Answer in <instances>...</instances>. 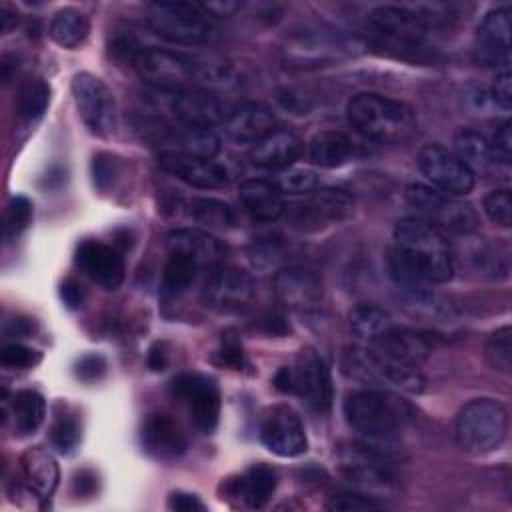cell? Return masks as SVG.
I'll return each instance as SVG.
<instances>
[{"label":"cell","instance_id":"1","mask_svg":"<svg viewBox=\"0 0 512 512\" xmlns=\"http://www.w3.org/2000/svg\"><path fill=\"white\" fill-rule=\"evenodd\" d=\"M388 264L402 284H442L454 274V254L446 234L418 216L396 224Z\"/></svg>","mask_w":512,"mask_h":512},{"label":"cell","instance_id":"2","mask_svg":"<svg viewBox=\"0 0 512 512\" xmlns=\"http://www.w3.org/2000/svg\"><path fill=\"white\" fill-rule=\"evenodd\" d=\"M346 422L372 444L390 442L412 418V406L384 388L354 390L344 400Z\"/></svg>","mask_w":512,"mask_h":512},{"label":"cell","instance_id":"3","mask_svg":"<svg viewBox=\"0 0 512 512\" xmlns=\"http://www.w3.org/2000/svg\"><path fill=\"white\" fill-rule=\"evenodd\" d=\"M346 118L356 132L380 144H400L416 132L412 108L376 92L354 94L346 104Z\"/></svg>","mask_w":512,"mask_h":512},{"label":"cell","instance_id":"4","mask_svg":"<svg viewBox=\"0 0 512 512\" xmlns=\"http://www.w3.org/2000/svg\"><path fill=\"white\" fill-rule=\"evenodd\" d=\"M336 462L342 476L360 492L384 496L396 490L394 466L384 450L372 442H348L338 446Z\"/></svg>","mask_w":512,"mask_h":512},{"label":"cell","instance_id":"5","mask_svg":"<svg viewBox=\"0 0 512 512\" xmlns=\"http://www.w3.org/2000/svg\"><path fill=\"white\" fill-rule=\"evenodd\" d=\"M508 432V412L494 398H474L456 416V440L468 454L496 450Z\"/></svg>","mask_w":512,"mask_h":512},{"label":"cell","instance_id":"6","mask_svg":"<svg viewBox=\"0 0 512 512\" xmlns=\"http://www.w3.org/2000/svg\"><path fill=\"white\" fill-rule=\"evenodd\" d=\"M340 366L348 378L360 384H366L370 388L394 386L402 392L420 394L426 384L420 368H410V366L384 360L364 344L344 348Z\"/></svg>","mask_w":512,"mask_h":512},{"label":"cell","instance_id":"7","mask_svg":"<svg viewBox=\"0 0 512 512\" xmlns=\"http://www.w3.org/2000/svg\"><path fill=\"white\" fill-rule=\"evenodd\" d=\"M146 20L154 34L174 44H204L214 36V22L198 2H152Z\"/></svg>","mask_w":512,"mask_h":512},{"label":"cell","instance_id":"8","mask_svg":"<svg viewBox=\"0 0 512 512\" xmlns=\"http://www.w3.org/2000/svg\"><path fill=\"white\" fill-rule=\"evenodd\" d=\"M406 200L416 210L418 218L426 220L440 232L468 234L478 228V214L472 204L440 192L426 184H410L406 188Z\"/></svg>","mask_w":512,"mask_h":512},{"label":"cell","instance_id":"9","mask_svg":"<svg viewBox=\"0 0 512 512\" xmlns=\"http://www.w3.org/2000/svg\"><path fill=\"white\" fill-rule=\"evenodd\" d=\"M368 26L384 48L420 50L430 18L420 8L382 4L368 14Z\"/></svg>","mask_w":512,"mask_h":512},{"label":"cell","instance_id":"10","mask_svg":"<svg viewBox=\"0 0 512 512\" xmlns=\"http://www.w3.org/2000/svg\"><path fill=\"white\" fill-rule=\"evenodd\" d=\"M170 394L184 406L190 424L200 434H212L220 420V388L200 372H180L170 382Z\"/></svg>","mask_w":512,"mask_h":512},{"label":"cell","instance_id":"11","mask_svg":"<svg viewBox=\"0 0 512 512\" xmlns=\"http://www.w3.org/2000/svg\"><path fill=\"white\" fill-rule=\"evenodd\" d=\"M132 66L144 82L164 92L188 90L196 82V62L170 50L146 46L134 56Z\"/></svg>","mask_w":512,"mask_h":512},{"label":"cell","instance_id":"12","mask_svg":"<svg viewBox=\"0 0 512 512\" xmlns=\"http://www.w3.org/2000/svg\"><path fill=\"white\" fill-rule=\"evenodd\" d=\"M72 96L78 114L86 128L100 138L114 134L116 130V100L112 90L90 72H78L72 78Z\"/></svg>","mask_w":512,"mask_h":512},{"label":"cell","instance_id":"13","mask_svg":"<svg viewBox=\"0 0 512 512\" xmlns=\"http://www.w3.org/2000/svg\"><path fill=\"white\" fill-rule=\"evenodd\" d=\"M284 212L296 230L316 232L328 224L350 218L354 212V196L344 188H318L308 200Z\"/></svg>","mask_w":512,"mask_h":512},{"label":"cell","instance_id":"14","mask_svg":"<svg viewBox=\"0 0 512 512\" xmlns=\"http://www.w3.org/2000/svg\"><path fill=\"white\" fill-rule=\"evenodd\" d=\"M418 168L424 178L432 184V188L452 194L464 196L474 188L472 170L448 148L440 144H426L418 152Z\"/></svg>","mask_w":512,"mask_h":512},{"label":"cell","instance_id":"15","mask_svg":"<svg viewBox=\"0 0 512 512\" xmlns=\"http://www.w3.org/2000/svg\"><path fill=\"white\" fill-rule=\"evenodd\" d=\"M256 296V282L250 272L238 266L220 264L206 272L204 298L218 312L230 314L246 308Z\"/></svg>","mask_w":512,"mask_h":512},{"label":"cell","instance_id":"16","mask_svg":"<svg viewBox=\"0 0 512 512\" xmlns=\"http://www.w3.org/2000/svg\"><path fill=\"white\" fill-rule=\"evenodd\" d=\"M292 370V394L302 398L308 408L328 412L332 406L330 372L314 348H302L296 354Z\"/></svg>","mask_w":512,"mask_h":512},{"label":"cell","instance_id":"17","mask_svg":"<svg viewBox=\"0 0 512 512\" xmlns=\"http://www.w3.org/2000/svg\"><path fill=\"white\" fill-rule=\"evenodd\" d=\"M260 442L276 456L294 458L306 452L308 438L300 416L286 404L268 408L260 422Z\"/></svg>","mask_w":512,"mask_h":512},{"label":"cell","instance_id":"18","mask_svg":"<svg viewBox=\"0 0 512 512\" xmlns=\"http://www.w3.org/2000/svg\"><path fill=\"white\" fill-rule=\"evenodd\" d=\"M170 110L180 124L212 130V126L224 124L234 108L214 90L194 86L174 92L170 100Z\"/></svg>","mask_w":512,"mask_h":512},{"label":"cell","instance_id":"19","mask_svg":"<svg viewBox=\"0 0 512 512\" xmlns=\"http://www.w3.org/2000/svg\"><path fill=\"white\" fill-rule=\"evenodd\" d=\"M474 60L484 68H496L498 72L510 70V8L508 6H498L482 18L476 30Z\"/></svg>","mask_w":512,"mask_h":512},{"label":"cell","instance_id":"20","mask_svg":"<svg viewBox=\"0 0 512 512\" xmlns=\"http://www.w3.org/2000/svg\"><path fill=\"white\" fill-rule=\"evenodd\" d=\"M274 294L290 310L312 312L322 302L324 286L314 270L306 266H286L274 276Z\"/></svg>","mask_w":512,"mask_h":512},{"label":"cell","instance_id":"21","mask_svg":"<svg viewBox=\"0 0 512 512\" xmlns=\"http://www.w3.org/2000/svg\"><path fill=\"white\" fill-rule=\"evenodd\" d=\"M142 450L160 462L180 458L188 448V438L182 426L166 412H150L140 426Z\"/></svg>","mask_w":512,"mask_h":512},{"label":"cell","instance_id":"22","mask_svg":"<svg viewBox=\"0 0 512 512\" xmlns=\"http://www.w3.org/2000/svg\"><path fill=\"white\" fill-rule=\"evenodd\" d=\"M276 472L268 464H252L238 476L222 480L220 494L230 504L246 508H264L276 490Z\"/></svg>","mask_w":512,"mask_h":512},{"label":"cell","instance_id":"23","mask_svg":"<svg viewBox=\"0 0 512 512\" xmlns=\"http://www.w3.org/2000/svg\"><path fill=\"white\" fill-rule=\"evenodd\" d=\"M158 164L168 174L176 176L178 180L186 182L188 186L214 190L222 188L228 182V170L216 162L214 158L178 154V152H160Z\"/></svg>","mask_w":512,"mask_h":512},{"label":"cell","instance_id":"24","mask_svg":"<svg viewBox=\"0 0 512 512\" xmlns=\"http://www.w3.org/2000/svg\"><path fill=\"white\" fill-rule=\"evenodd\" d=\"M76 264L80 270L104 290H116L124 280L122 254L104 242L84 240L76 248Z\"/></svg>","mask_w":512,"mask_h":512},{"label":"cell","instance_id":"25","mask_svg":"<svg viewBox=\"0 0 512 512\" xmlns=\"http://www.w3.org/2000/svg\"><path fill=\"white\" fill-rule=\"evenodd\" d=\"M152 140L160 146V152H178L202 158H214L220 150V140L212 130L192 128L186 124H160L150 126Z\"/></svg>","mask_w":512,"mask_h":512},{"label":"cell","instance_id":"26","mask_svg":"<svg viewBox=\"0 0 512 512\" xmlns=\"http://www.w3.org/2000/svg\"><path fill=\"white\" fill-rule=\"evenodd\" d=\"M364 346H368L384 360L410 368H420L430 354V346L420 334L408 328H400L396 324H392L384 334Z\"/></svg>","mask_w":512,"mask_h":512},{"label":"cell","instance_id":"27","mask_svg":"<svg viewBox=\"0 0 512 512\" xmlns=\"http://www.w3.org/2000/svg\"><path fill=\"white\" fill-rule=\"evenodd\" d=\"M168 252H180L200 264L206 272L224 264L226 246L206 230L200 228H176L168 232Z\"/></svg>","mask_w":512,"mask_h":512},{"label":"cell","instance_id":"28","mask_svg":"<svg viewBox=\"0 0 512 512\" xmlns=\"http://www.w3.org/2000/svg\"><path fill=\"white\" fill-rule=\"evenodd\" d=\"M302 140L288 128H276L256 144H252L248 152V160L256 168L264 170H286L290 168L298 156L302 154Z\"/></svg>","mask_w":512,"mask_h":512},{"label":"cell","instance_id":"29","mask_svg":"<svg viewBox=\"0 0 512 512\" xmlns=\"http://www.w3.org/2000/svg\"><path fill=\"white\" fill-rule=\"evenodd\" d=\"M276 130V116L268 104L248 102L234 108L224 122L226 136L236 144H256Z\"/></svg>","mask_w":512,"mask_h":512},{"label":"cell","instance_id":"30","mask_svg":"<svg viewBox=\"0 0 512 512\" xmlns=\"http://www.w3.org/2000/svg\"><path fill=\"white\" fill-rule=\"evenodd\" d=\"M22 476L42 500H48L60 480V468L54 454L44 446H32L20 456Z\"/></svg>","mask_w":512,"mask_h":512},{"label":"cell","instance_id":"31","mask_svg":"<svg viewBox=\"0 0 512 512\" xmlns=\"http://www.w3.org/2000/svg\"><path fill=\"white\" fill-rule=\"evenodd\" d=\"M238 194L246 212L256 220L270 222L280 218L286 210L280 188L268 180H246L240 184Z\"/></svg>","mask_w":512,"mask_h":512},{"label":"cell","instance_id":"32","mask_svg":"<svg viewBox=\"0 0 512 512\" xmlns=\"http://www.w3.org/2000/svg\"><path fill=\"white\" fill-rule=\"evenodd\" d=\"M454 148H456L454 154L472 170L474 176L478 172L488 176V174L496 172L498 166H502L494 156L490 140L484 134H480L478 130L462 128L454 138Z\"/></svg>","mask_w":512,"mask_h":512},{"label":"cell","instance_id":"33","mask_svg":"<svg viewBox=\"0 0 512 512\" xmlns=\"http://www.w3.org/2000/svg\"><path fill=\"white\" fill-rule=\"evenodd\" d=\"M352 154V140L338 130H320L308 142V160L320 168L344 166Z\"/></svg>","mask_w":512,"mask_h":512},{"label":"cell","instance_id":"34","mask_svg":"<svg viewBox=\"0 0 512 512\" xmlns=\"http://www.w3.org/2000/svg\"><path fill=\"white\" fill-rule=\"evenodd\" d=\"M206 272L200 264L180 252H168V260L160 278V292L164 298H178L186 294Z\"/></svg>","mask_w":512,"mask_h":512},{"label":"cell","instance_id":"35","mask_svg":"<svg viewBox=\"0 0 512 512\" xmlns=\"http://www.w3.org/2000/svg\"><path fill=\"white\" fill-rule=\"evenodd\" d=\"M50 104V86L42 78H28L20 84L14 100V114L20 124L38 122Z\"/></svg>","mask_w":512,"mask_h":512},{"label":"cell","instance_id":"36","mask_svg":"<svg viewBox=\"0 0 512 512\" xmlns=\"http://www.w3.org/2000/svg\"><path fill=\"white\" fill-rule=\"evenodd\" d=\"M90 32L88 18L76 8H62L54 14L48 34L62 48L80 46Z\"/></svg>","mask_w":512,"mask_h":512},{"label":"cell","instance_id":"37","mask_svg":"<svg viewBox=\"0 0 512 512\" xmlns=\"http://www.w3.org/2000/svg\"><path fill=\"white\" fill-rule=\"evenodd\" d=\"M12 420L18 434L26 436L40 428L46 416V400L36 390H20L12 398Z\"/></svg>","mask_w":512,"mask_h":512},{"label":"cell","instance_id":"38","mask_svg":"<svg viewBox=\"0 0 512 512\" xmlns=\"http://www.w3.org/2000/svg\"><path fill=\"white\" fill-rule=\"evenodd\" d=\"M348 324H350L352 334L362 344H368L374 338H378L380 334H384L394 322L384 308H380L376 304H358L356 308L350 310Z\"/></svg>","mask_w":512,"mask_h":512},{"label":"cell","instance_id":"39","mask_svg":"<svg viewBox=\"0 0 512 512\" xmlns=\"http://www.w3.org/2000/svg\"><path fill=\"white\" fill-rule=\"evenodd\" d=\"M190 216L208 228H232L236 224L234 208L218 198L198 196L188 202Z\"/></svg>","mask_w":512,"mask_h":512},{"label":"cell","instance_id":"40","mask_svg":"<svg viewBox=\"0 0 512 512\" xmlns=\"http://www.w3.org/2000/svg\"><path fill=\"white\" fill-rule=\"evenodd\" d=\"M484 356L494 370L502 374H510L512 370V328L510 326H502L488 336Z\"/></svg>","mask_w":512,"mask_h":512},{"label":"cell","instance_id":"41","mask_svg":"<svg viewBox=\"0 0 512 512\" xmlns=\"http://www.w3.org/2000/svg\"><path fill=\"white\" fill-rule=\"evenodd\" d=\"M80 438H82V428L72 414H60L54 420L50 428V444L58 454L62 456L72 454L78 448Z\"/></svg>","mask_w":512,"mask_h":512},{"label":"cell","instance_id":"42","mask_svg":"<svg viewBox=\"0 0 512 512\" xmlns=\"http://www.w3.org/2000/svg\"><path fill=\"white\" fill-rule=\"evenodd\" d=\"M276 186L280 188L282 194H312L320 188V178L316 176V172L308 170V168H286Z\"/></svg>","mask_w":512,"mask_h":512},{"label":"cell","instance_id":"43","mask_svg":"<svg viewBox=\"0 0 512 512\" xmlns=\"http://www.w3.org/2000/svg\"><path fill=\"white\" fill-rule=\"evenodd\" d=\"M284 256H286V246L276 236L258 238L250 246V260L258 270L276 268L280 262H284Z\"/></svg>","mask_w":512,"mask_h":512},{"label":"cell","instance_id":"44","mask_svg":"<svg viewBox=\"0 0 512 512\" xmlns=\"http://www.w3.org/2000/svg\"><path fill=\"white\" fill-rule=\"evenodd\" d=\"M326 508L334 512H366V510L384 508V502L376 496L364 494L360 490H352V492H338L330 496Z\"/></svg>","mask_w":512,"mask_h":512},{"label":"cell","instance_id":"45","mask_svg":"<svg viewBox=\"0 0 512 512\" xmlns=\"http://www.w3.org/2000/svg\"><path fill=\"white\" fill-rule=\"evenodd\" d=\"M484 212L494 224H498L502 228H510V224H512L510 190L508 188H498V190H492L490 194H486Z\"/></svg>","mask_w":512,"mask_h":512},{"label":"cell","instance_id":"46","mask_svg":"<svg viewBox=\"0 0 512 512\" xmlns=\"http://www.w3.org/2000/svg\"><path fill=\"white\" fill-rule=\"evenodd\" d=\"M42 360V354L30 346H24L20 342H10L4 344L2 352H0V362L6 368H14V370H30L34 366H38Z\"/></svg>","mask_w":512,"mask_h":512},{"label":"cell","instance_id":"47","mask_svg":"<svg viewBox=\"0 0 512 512\" xmlns=\"http://www.w3.org/2000/svg\"><path fill=\"white\" fill-rule=\"evenodd\" d=\"M216 360L222 366H228L232 370H242L246 366V358L242 352L240 338L236 336L234 330H226L220 336V346L216 350Z\"/></svg>","mask_w":512,"mask_h":512},{"label":"cell","instance_id":"48","mask_svg":"<svg viewBox=\"0 0 512 512\" xmlns=\"http://www.w3.org/2000/svg\"><path fill=\"white\" fill-rule=\"evenodd\" d=\"M32 218V202L26 196H14L6 214V236H18Z\"/></svg>","mask_w":512,"mask_h":512},{"label":"cell","instance_id":"49","mask_svg":"<svg viewBox=\"0 0 512 512\" xmlns=\"http://www.w3.org/2000/svg\"><path fill=\"white\" fill-rule=\"evenodd\" d=\"M116 166H118V160L108 152H100L94 156L92 176H94V184L98 190L104 192L112 184V180L116 176Z\"/></svg>","mask_w":512,"mask_h":512},{"label":"cell","instance_id":"50","mask_svg":"<svg viewBox=\"0 0 512 512\" xmlns=\"http://www.w3.org/2000/svg\"><path fill=\"white\" fill-rule=\"evenodd\" d=\"M106 372V360L100 354H84L74 364V376L82 382L100 380Z\"/></svg>","mask_w":512,"mask_h":512},{"label":"cell","instance_id":"51","mask_svg":"<svg viewBox=\"0 0 512 512\" xmlns=\"http://www.w3.org/2000/svg\"><path fill=\"white\" fill-rule=\"evenodd\" d=\"M490 146L494 150V156L496 160L502 164V166H508L510 164V158H512V136H510V120H504L492 140H490Z\"/></svg>","mask_w":512,"mask_h":512},{"label":"cell","instance_id":"52","mask_svg":"<svg viewBox=\"0 0 512 512\" xmlns=\"http://www.w3.org/2000/svg\"><path fill=\"white\" fill-rule=\"evenodd\" d=\"M490 94H492V100L502 110L508 112L512 108V76H510V70L496 72V78H494L492 88H490Z\"/></svg>","mask_w":512,"mask_h":512},{"label":"cell","instance_id":"53","mask_svg":"<svg viewBox=\"0 0 512 512\" xmlns=\"http://www.w3.org/2000/svg\"><path fill=\"white\" fill-rule=\"evenodd\" d=\"M166 506H168V510H176V512H202V510H206V504L200 500V496H196L192 492H184V490L170 492Z\"/></svg>","mask_w":512,"mask_h":512},{"label":"cell","instance_id":"54","mask_svg":"<svg viewBox=\"0 0 512 512\" xmlns=\"http://www.w3.org/2000/svg\"><path fill=\"white\" fill-rule=\"evenodd\" d=\"M72 488L76 496H94L98 492V476L90 468H82L74 474Z\"/></svg>","mask_w":512,"mask_h":512},{"label":"cell","instance_id":"55","mask_svg":"<svg viewBox=\"0 0 512 512\" xmlns=\"http://www.w3.org/2000/svg\"><path fill=\"white\" fill-rule=\"evenodd\" d=\"M170 362V350H168V344L166 342H154L150 348H148V354H146V364L150 370L154 372H162L166 370Z\"/></svg>","mask_w":512,"mask_h":512},{"label":"cell","instance_id":"56","mask_svg":"<svg viewBox=\"0 0 512 512\" xmlns=\"http://www.w3.org/2000/svg\"><path fill=\"white\" fill-rule=\"evenodd\" d=\"M60 298L68 308H80L84 302V288L76 280L68 278L60 286Z\"/></svg>","mask_w":512,"mask_h":512},{"label":"cell","instance_id":"57","mask_svg":"<svg viewBox=\"0 0 512 512\" xmlns=\"http://www.w3.org/2000/svg\"><path fill=\"white\" fill-rule=\"evenodd\" d=\"M202 10L210 16V18H222V16H232L236 10L242 8L240 2H232V0H214V2H200Z\"/></svg>","mask_w":512,"mask_h":512},{"label":"cell","instance_id":"58","mask_svg":"<svg viewBox=\"0 0 512 512\" xmlns=\"http://www.w3.org/2000/svg\"><path fill=\"white\" fill-rule=\"evenodd\" d=\"M274 388L284 392V394H292V370L290 366H282L276 374H274V380H272Z\"/></svg>","mask_w":512,"mask_h":512},{"label":"cell","instance_id":"59","mask_svg":"<svg viewBox=\"0 0 512 512\" xmlns=\"http://www.w3.org/2000/svg\"><path fill=\"white\" fill-rule=\"evenodd\" d=\"M264 330L268 334H286L288 326L280 316H268V318H264Z\"/></svg>","mask_w":512,"mask_h":512},{"label":"cell","instance_id":"60","mask_svg":"<svg viewBox=\"0 0 512 512\" xmlns=\"http://www.w3.org/2000/svg\"><path fill=\"white\" fill-rule=\"evenodd\" d=\"M30 330H32V324L28 318H14L12 328L6 326V332L12 336H26V334H30Z\"/></svg>","mask_w":512,"mask_h":512},{"label":"cell","instance_id":"61","mask_svg":"<svg viewBox=\"0 0 512 512\" xmlns=\"http://www.w3.org/2000/svg\"><path fill=\"white\" fill-rule=\"evenodd\" d=\"M0 20H2V30L8 32V30L16 24V12L10 10V6L2 4V8H0Z\"/></svg>","mask_w":512,"mask_h":512}]
</instances>
